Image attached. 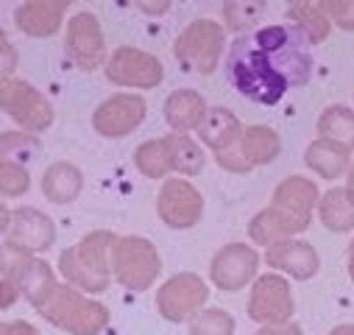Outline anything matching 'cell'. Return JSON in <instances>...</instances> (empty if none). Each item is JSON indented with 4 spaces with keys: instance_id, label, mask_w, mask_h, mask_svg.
<instances>
[{
    "instance_id": "1",
    "label": "cell",
    "mask_w": 354,
    "mask_h": 335,
    "mask_svg": "<svg viewBox=\"0 0 354 335\" xmlns=\"http://www.w3.org/2000/svg\"><path fill=\"white\" fill-rule=\"evenodd\" d=\"M226 75L243 98L262 107L279 104L290 90L282 73L274 67V62L259 51L254 34H240L234 39L226 56Z\"/></svg>"
},
{
    "instance_id": "2",
    "label": "cell",
    "mask_w": 354,
    "mask_h": 335,
    "mask_svg": "<svg viewBox=\"0 0 354 335\" xmlns=\"http://www.w3.org/2000/svg\"><path fill=\"white\" fill-rule=\"evenodd\" d=\"M112 232H90L75 246L64 248L59 257V271L62 277L86 293H104L112 280V246H115Z\"/></svg>"
},
{
    "instance_id": "3",
    "label": "cell",
    "mask_w": 354,
    "mask_h": 335,
    "mask_svg": "<svg viewBox=\"0 0 354 335\" xmlns=\"http://www.w3.org/2000/svg\"><path fill=\"white\" fill-rule=\"evenodd\" d=\"M37 313L70 335H98L109 324V310L73 285H56Z\"/></svg>"
},
{
    "instance_id": "4",
    "label": "cell",
    "mask_w": 354,
    "mask_h": 335,
    "mask_svg": "<svg viewBox=\"0 0 354 335\" xmlns=\"http://www.w3.org/2000/svg\"><path fill=\"white\" fill-rule=\"evenodd\" d=\"M254 39L259 45V51L274 62V67L282 73V78L288 81V87H304L313 75V56H310V42L285 26H265L259 31H254Z\"/></svg>"
},
{
    "instance_id": "5",
    "label": "cell",
    "mask_w": 354,
    "mask_h": 335,
    "mask_svg": "<svg viewBox=\"0 0 354 335\" xmlns=\"http://www.w3.org/2000/svg\"><path fill=\"white\" fill-rule=\"evenodd\" d=\"M0 277L3 280H12L23 299L37 310L45 305V299L53 293V288L59 285L56 282V274L53 269L45 263V260H37L31 251L15 246V243H3L0 246Z\"/></svg>"
},
{
    "instance_id": "6",
    "label": "cell",
    "mask_w": 354,
    "mask_h": 335,
    "mask_svg": "<svg viewBox=\"0 0 354 335\" xmlns=\"http://www.w3.org/2000/svg\"><path fill=\"white\" fill-rule=\"evenodd\" d=\"M162 271V260L156 255V248L151 240L129 235L118 237L112 246V274L126 291H148L153 280Z\"/></svg>"
},
{
    "instance_id": "7",
    "label": "cell",
    "mask_w": 354,
    "mask_h": 335,
    "mask_svg": "<svg viewBox=\"0 0 354 335\" xmlns=\"http://www.w3.org/2000/svg\"><path fill=\"white\" fill-rule=\"evenodd\" d=\"M226 48V34L215 20L190 23L173 45V53L185 70H196L201 75H212L218 70L221 53Z\"/></svg>"
},
{
    "instance_id": "8",
    "label": "cell",
    "mask_w": 354,
    "mask_h": 335,
    "mask_svg": "<svg viewBox=\"0 0 354 335\" xmlns=\"http://www.w3.org/2000/svg\"><path fill=\"white\" fill-rule=\"evenodd\" d=\"M0 112H6L23 132L39 134L53 123L50 101L23 78H9L0 84Z\"/></svg>"
},
{
    "instance_id": "9",
    "label": "cell",
    "mask_w": 354,
    "mask_h": 335,
    "mask_svg": "<svg viewBox=\"0 0 354 335\" xmlns=\"http://www.w3.org/2000/svg\"><path fill=\"white\" fill-rule=\"evenodd\" d=\"M209 299V291H207V282L198 277V274H176L170 277L159 293H156V307H159V316L170 324H182V321H190L198 310H204Z\"/></svg>"
},
{
    "instance_id": "10",
    "label": "cell",
    "mask_w": 354,
    "mask_h": 335,
    "mask_svg": "<svg viewBox=\"0 0 354 335\" xmlns=\"http://www.w3.org/2000/svg\"><path fill=\"white\" fill-rule=\"evenodd\" d=\"M106 78L118 87H134V90H153L165 78L162 62L140 48H118L106 62Z\"/></svg>"
},
{
    "instance_id": "11",
    "label": "cell",
    "mask_w": 354,
    "mask_h": 335,
    "mask_svg": "<svg viewBox=\"0 0 354 335\" xmlns=\"http://www.w3.org/2000/svg\"><path fill=\"white\" fill-rule=\"evenodd\" d=\"M293 293L285 277L279 274H262L257 277L251 296H248V318L271 327V324H285L293 318Z\"/></svg>"
},
{
    "instance_id": "12",
    "label": "cell",
    "mask_w": 354,
    "mask_h": 335,
    "mask_svg": "<svg viewBox=\"0 0 354 335\" xmlns=\"http://www.w3.org/2000/svg\"><path fill=\"white\" fill-rule=\"evenodd\" d=\"M257 269H259L257 248L243 246V243H226L215 251L212 266H209V277H212V285L218 291L234 293V291H243L257 277Z\"/></svg>"
},
{
    "instance_id": "13",
    "label": "cell",
    "mask_w": 354,
    "mask_h": 335,
    "mask_svg": "<svg viewBox=\"0 0 354 335\" xmlns=\"http://www.w3.org/2000/svg\"><path fill=\"white\" fill-rule=\"evenodd\" d=\"M64 51H67V59L81 70H95L104 64L106 45H104V31L95 15L78 12L75 17H70L67 34H64Z\"/></svg>"
},
{
    "instance_id": "14",
    "label": "cell",
    "mask_w": 354,
    "mask_h": 335,
    "mask_svg": "<svg viewBox=\"0 0 354 335\" xmlns=\"http://www.w3.org/2000/svg\"><path fill=\"white\" fill-rule=\"evenodd\" d=\"M156 212L170 229H193L204 215V199L187 179H165L156 196Z\"/></svg>"
},
{
    "instance_id": "15",
    "label": "cell",
    "mask_w": 354,
    "mask_h": 335,
    "mask_svg": "<svg viewBox=\"0 0 354 335\" xmlns=\"http://www.w3.org/2000/svg\"><path fill=\"white\" fill-rule=\"evenodd\" d=\"M145 112H148V107L140 96L118 93V96L106 98L104 104H98V109L93 115V126L98 134L118 140V137L131 134L145 120Z\"/></svg>"
},
{
    "instance_id": "16",
    "label": "cell",
    "mask_w": 354,
    "mask_h": 335,
    "mask_svg": "<svg viewBox=\"0 0 354 335\" xmlns=\"http://www.w3.org/2000/svg\"><path fill=\"white\" fill-rule=\"evenodd\" d=\"M265 263L293 280H310L321 269V257L315 246L299 237H285V240L271 243L268 251H265Z\"/></svg>"
},
{
    "instance_id": "17",
    "label": "cell",
    "mask_w": 354,
    "mask_h": 335,
    "mask_svg": "<svg viewBox=\"0 0 354 335\" xmlns=\"http://www.w3.org/2000/svg\"><path fill=\"white\" fill-rule=\"evenodd\" d=\"M9 243L31 251H48L56 240V226L53 221L42 212V210H34V207H17L12 212V224H9Z\"/></svg>"
},
{
    "instance_id": "18",
    "label": "cell",
    "mask_w": 354,
    "mask_h": 335,
    "mask_svg": "<svg viewBox=\"0 0 354 335\" xmlns=\"http://www.w3.org/2000/svg\"><path fill=\"white\" fill-rule=\"evenodd\" d=\"M310 224L301 221V218H293L288 210L271 204L265 207L262 212H257L248 224V235L257 246H271L277 240H285V237H296L299 232H304Z\"/></svg>"
},
{
    "instance_id": "19",
    "label": "cell",
    "mask_w": 354,
    "mask_h": 335,
    "mask_svg": "<svg viewBox=\"0 0 354 335\" xmlns=\"http://www.w3.org/2000/svg\"><path fill=\"white\" fill-rule=\"evenodd\" d=\"M209 107L207 101L196 93V90H176L167 96L165 101V120L173 132H198V126L204 123Z\"/></svg>"
},
{
    "instance_id": "20",
    "label": "cell",
    "mask_w": 354,
    "mask_h": 335,
    "mask_svg": "<svg viewBox=\"0 0 354 335\" xmlns=\"http://www.w3.org/2000/svg\"><path fill=\"white\" fill-rule=\"evenodd\" d=\"M240 137H243L240 120L234 118V112H229V109H223V107H212V109L207 112L204 123L198 126V140H201L207 148H212L215 154L234 148V145L240 143Z\"/></svg>"
},
{
    "instance_id": "21",
    "label": "cell",
    "mask_w": 354,
    "mask_h": 335,
    "mask_svg": "<svg viewBox=\"0 0 354 335\" xmlns=\"http://www.w3.org/2000/svg\"><path fill=\"white\" fill-rule=\"evenodd\" d=\"M318 201H321V193H318L315 182H310L304 176H290L274 190V201L271 204L293 212L301 221H313V210L318 207Z\"/></svg>"
},
{
    "instance_id": "22",
    "label": "cell",
    "mask_w": 354,
    "mask_h": 335,
    "mask_svg": "<svg viewBox=\"0 0 354 335\" xmlns=\"http://www.w3.org/2000/svg\"><path fill=\"white\" fill-rule=\"evenodd\" d=\"M351 151L346 148V145H337V143H332V140H324V137H318V140H313L310 145H307V151H304V162H307V168L310 171H315L318 176H324V179H340L348 168H351V156H348Z\"/></svg>"
},
{
    "instance_id": "23",
    "label": "cell",
    "mask_w": 354,
    "mask_h": 335,
    "mask_svg": "<svg viewBox=\"0 0 354 335\" xmlns=\"http://www.w3.org/2000/svg\"><path fill=\"white\" fill-rule=\"evenodd\" d=\"M84 188V174L73 162H53L42 174V193L53 204H70Z\"/></svg>"
},
{
    "instance_id": "24",
    "label": "cell",
    "mask_w": 354,
    "mask_h": 335,
    "mask_svg": "<svg viewBox=\"0 0 354 335\" xmlns=\"http://www.w3.org/2000/svg\"><path fill=\"white\" fill-rule=\"evenodd\" d=\"M62 12L48 6L45 0H26L15 12V23L28 37H53L62 28Z\"/></svg>"
},
{
    "instance_id": "25",
    "label": "cell",
    "mask_w": 354,
    "mask_h": 335,
    "mask_svg": "<svg viewBox=\"0 0 354 335\" xmlns=\"http://www.w3.org/2000/svg\"><path fill=\"white\" fill-rule=\"evenodd\" d=\"M240 151H243V156H245V162L251 168L268 165V162H274L279 156L282 140L271 126H248V129H243Z\"/></svg>"
},
{
    "instance_id": "26",
    "label": "cell",
    "mask_w": 354,
    "mask_h": 335,
    "mask_svg": "<svg viewBox=\"0 0 354 335\" xmlns=\"http://www.w3.org/2000/svg\"><path fill=\"white\" fill-rule=\"evenodd\" d=\"M321 224L329 232H348L354 229V196L348 188H332L318 201Z\"/></svg>"
},
{
    "instance_id": "27",
    "label": "cell",
    "mask_w": 354,
    "mask_h": 335,
    "mask_svg": "<svg viewBox=\"0 0 354 335\" xmlns=\"http://www.w3.org/2000/svg\"><path fill=\"white\" fill-rule=\"evenodd\" d=\"M167 140V148H170V159H173V171L182 174V176H198L204 171V148L190 137V134H182V132H173L165 137Z\"/></svg>"
},
{
    "instance_id": "28",
    "label": "cell",
    "mask_w": 354,
    "mask_h": 335,
    "mask_svg": "<svg viewBox=\"0 0 354 335\" xmlns=\"http://www.w3.org/2000/svg\"><path fill=\"white\" fill-rule=\"evenodd\" d=\"M134 165L137 171L148 179H165L173 171V159H170V148L167 140H148L142 145H137L134 151Z\"/></svg>"
},
{
    "instance_id": "29",
    "label": "cell",
    "mask_w": 354,
    "mask_h": 335,
    "mask_svg": "<svg viewBox=\"0 0 354 335\" xmlns=\"http://www.w3.org/2000/svg\"><path fill=\"white\" fill-rule=\"evenodd\" d=\"M318 134L354 151V112L346 107H329L318 118Z\"/></svg>"
},
{
    "instance_id": "30",
    "label": "cell",
    "mask_w": 354,
    "mask_h": 335,
    "mask_svg": "<svg viewBox=\"0 0 354 335\" xmlns=\"http://www.w3.org/2000/svg\"><path fill=\"white\" fill-rule=\"evenodd\" d=\"M288 26L296 28L310 45H318L329 37L332 31V20L318 9V6H299L288 12Z\"/></svg>"
},
{
    "instance_id": "31",
    "label": "cell",
    "mask_w": 354,
    "mask_h": 335,
    "mask_svg": "<svg viewBox=\"0 0 354 335\" xmlns=\"http://www.w3.org/2000/svg\"><path fill=\"white\" fill-rule=\"evenodd\" d=\"M42 151V143L31 132H3L0 134V162L28 165Z\"/></svg>"
},
{
    "instance_id": "32",
    "label": "cell",
    "mask_w": 354,
    "mask_h": 335,
    "mask_svg": "<svg viewBox=\"0 0 354 335\" xmlns=\"http://www.w3.org/2000/svg\"><path fill=\"white\" fill-rule=\"evenodd\" d=\"M262 15H265L262 0H226V6H223L226 26L237 34H245L251 26H257Z\"/></svg>"
},
{
    "instance_id": "33",
    "label": "cell",
    "mask_w": 354,
    "mask_h": 335,
    "mask_svg": "<svg viewBox=\"0 0 354 335\" xmlns=\"http://www.w3.org/2000/svg\"><path fill=\"white\" fill-rule=\"evenodd\" d=\"M190 335H234V318L221 307L198 310L190 318Z\"/></svg>"
},
{
    "instance_id": "34",
    "label": "cell",
    "mask_w": 354,
    "mask_h": 335,
    "mask_svg": "<svg viewBox=\"0 0 354 335\" xmlns=\"http://www.w3.org/2000/svg\"><path fill=\"white\" fill-rule=\"evenodd\" d=\"M31 188V174L20 162H0V196L20 199Z\"/></svg>"
},
{
    "instance_id": "35",
    "label": "cell",
    "mask_w": 354,
    "mask_h": 335,
    "mask_svg": "<svg viewBox=\"0 0 354 335\" xmlns=\"http://www.w3.org/2000/svg\"><path fill=\"white\" fill-rule=\"evenodd\" d=\"M318 9L343 31H354V0H318Z\"/></svg>"
},
{
    "instance_id": "36",
    "label": "cell",
    "mask_w": 354,
    "mask_h": 335,
    "mask_svg": "<svg viewBox=\"0 0 354 335\" xmlns=\"http://www.w3.org/2000/svg\"><path fill=\"white\" fill-rule=\"evenodd\" d=\"M17 70V48L9 42V37L0 28V84L9 81Z\"/></svg>"
},
{
    "instance_id": "37",
    "label": "cell",
    "mask_w": 354,
    "mask_h": 335,
    "mask_svg": "<svg viewBox=\"0 0 354 335\" xmlns=\"http://www.w3.org/2000/svg\"><path fill=\"white\" fill-rule=\"evenodd\" d=\"M20 296H23V293H20V288H17L12 280L0 277V310H9Z\"/></svg>"
},
{
    "instance_id": "38",
    "label": "cell",
    "mask_w": 354,
    "mask_h": 335,
    "mask_svg": "<svg viewBox=\"0 0 354 335\" xmlns=\"http://www.w3.org/2000/svg\"><path fill=\"white\" fill-rule=\"evenodd\" d=\"M134 6L148 17H159L170 9V0H134Z\"/></svg>"
},
{
    "instance_id": "39",
    "label": "cell",
    "mask_w": 354,
    "mask_h": 335,
    "mask_svg": "<svg viewBox=\"0 0 354 335\" xmlns=\"http://www.w3.org/2000/svg\"><path fill=\"white\" fill-rule=\"evenodd\" d=\"M0 335H39L28 321H0Z\"/></svg>"
},
{
    "instance_id": "40",
    "label": "cell",
    "mask_w": 354,
    "mask_h": 335,
    "mask_svg": "<svg viewBox=\"0 0 354 335\" xmlns=\"http://www.w3.org/2000/svg\"><path fill=\"white\" fill-rule=\"evenodd\" d=\"M259 335H301V327L293 324V321H285V324H271V327H262Z\"/></svg>"
},
{
    "instance_id": "41",
    "label": "cell",
    "mask_w": 354,
    "mask_h": 335,
    "mask_svg": "<svg viewBox=\"0 0 354 335\" xmlns=\"http://www.w3.org/2000/svg\"><path fill=\"white\" fill-rule=\"evenodd\" d=\"M9 224H12V210L0 201V235L9 232Z\"/></svg>"
},
{
    "instance_id": "42",
    "label": "cell",
    "mask_w": 354,
    "mask_h": 335,
    "mask_svg": "<svg viewBox=\"0 0 354 335\" xmlns=\"http://www.w3.org/2000/svg\"><path fill=\"white\" fill-rule=\"evenodd\" d=\"M45 3H48V6H53V9H59V12L64 15V9H70L73 0H45Z\"/></svg>"
},
{
    "instance_id": "43",
    "label": "cell",
    "mask_w": 354,
    "mask_h": 335,
    "mask_svg": "<svg viewBox=\"0 0 354 335\" xmlns=\"http://www.w3.org/2000/svg\"><path fill=\"white\" fill-rule=\"evenodd\" d=\"M329 335H354V324H340V327H335Z\"/></svg>"
},
{
    "instance_id": "44",
    "label": "cell",
    "mask_w": 354,
    "mask_h": 335,
    "mask_svg": "<svg viewBox=\"0 0 354 335\" xmlns=\"http://www.w3.org/2000/svg\"><path fill=\"white\" fill-rule=\"evenodd\" d=\"M348 274H351V280H354V240H351V246H348Z\"/></svg>"
},
{
    "instance_id": "45",
    "label": "cell",
    "mask_w": 354,
    "mask_h": 335,
    "mask_svg": "<svg viewBox=\"0 0 354 335\" xmlns=\"http://www.w3.org/2000/svg\"><path fill=\"white\" fill-rule=\"evenodd\" d=\"M346 188H348L351 196H354V162H351V168H348V182H346Z\"/></svg>"
},
{
    "instance_id": "46",
    "label": "cell",
    "mask_w": 354,
    "mask_h": 335,
    "mask_svg": "<svg viewBox=\"0 0 354 335\" xmlns=\"http://www.w3.org/2000/svg\"><path fill=\"white\" fill-rule=\"evenodd\" d=\"M290 9H299V6H313V0H288Z\"/></svg>"
},
{
    "instance_id": "47",
    "label": "cell",
    "mask_w": 354,
    "mask_h": 335,
    "mask_svg": "<svg viewBox=\"0 0 354 335\" xmlns=\"http://www.w3.org/2000/svg\"><path fill=\"white\" fill-rule=\"evenodd\" d=\"M257 335H259V332H257Z\"/></svg>"
}]
</instances>
